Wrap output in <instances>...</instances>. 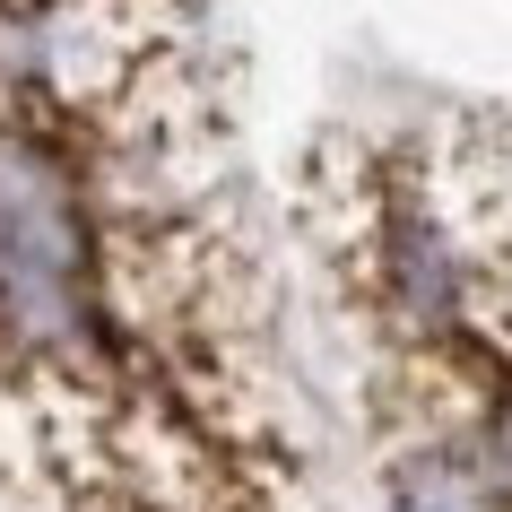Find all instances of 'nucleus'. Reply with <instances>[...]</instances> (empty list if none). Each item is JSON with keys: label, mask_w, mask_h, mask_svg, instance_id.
<instances>
[{"label": "nucleus", "mask_w": 512, "mask_h": 512, "mask_svg": "<svg viewBox=\"0 0 512 512\" xmlns=\"http://www.w3.org/2000/svg\"><path fill=\"white\" fill-rule=\"evenodd\" d=\"M391 512H495V478L469 452V434H400L382 469Z\"/></svg>", "instance_id": "obj_1"}]
</instances>
